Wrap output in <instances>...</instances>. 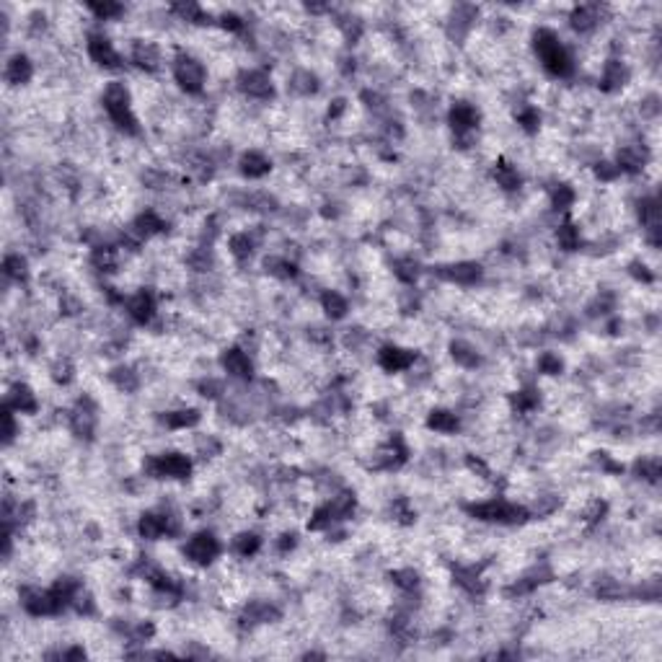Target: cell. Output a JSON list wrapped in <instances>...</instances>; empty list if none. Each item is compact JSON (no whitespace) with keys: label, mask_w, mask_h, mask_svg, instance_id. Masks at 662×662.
Returning <instances> with one entry per match:
<instances>
[{"label":"cell","mask_w":662,"mask_h":662,"mask_svg":"<svg viewBox=\"0 0 662 662\" xmlns=\"http://www.w3.org/2000/svg\"><path fill=\"white\" fill-rule=\"evenodd\" d=\"M533 47L536 54L541 57V65L546 68V73L557 75V78H566L574 70V60L569 50L562 45V39L554 29H539L533 34Z\"/></svg>","instance_id":"cell-1"},{"label":"cell","mask_w":662,"mask_h":662,"mask_svg":"<svg viewBox=\"0 0 662 662\" xmlns=\"http://www.w3.org/2000/svg\"><path fill=\"white\" fill-rule=\"evenodd\" d=\"M104 109H106V114H109V119H112L119 130H124V133H130V135L140 133L137 119H135V114H133V106H130V91H127L124 83L114 80V83L106 86L104 89Z\"/></svg>","instance_id":"cell-2"},{"label":"cell","mask_w":662,"mask_h":662,"mask_svg":"<svg viewBox=\"0 0 662 662\" xmlns=\"http://www.w3.org/2000/svg\"><path fill=\"white\" fill-rule=\"evenodd\" d=\"M468 512L486 522H522L528 518L525 507H518V504L507 502V499H486V502L471 504Z\"/></svg>","instance_id":"cell-3"},{"label":"cell","mask_w":662,"mask_h":662,"mask_svg":"<svg viewBox=\"0 0 662 662\" xmlns=\"http://www.w3.org/2000/svg\"><path fill=\"white\" fill-rule=\"evenodd\" d=\"M145 471L153 479H186L192 474V460L184 453H163L148 460Z\"/></svg>","instance_id":"cell-4"},{"label":"cell","mask_w":662,"mask_h":662,"mask_svg":"<svg viewBox=\"0 0 662 662\" xmlns=\"http://www.w3.org/2000/svg\"><path fill=\"white\" fill-rule=\"evenodd\" d=\"M174 78H176V83L186 93H200V91L204 89L207 73H204V65L200 60L189 57V54H181V57L174 62Z\"/></svg>","instance_id":"cell-5"},{"label":"cell","mask_w":662,"mask_h":662,"mask_svg":"<svg viewBox=\"0 0 662 662\" xmlns=\"http://www.w3.org/2000/svg\"><path fill=\"white\" fill-rule=\"evenodd\" d=\"M184 554L195 564H210L212 559H218V554H220V541L215 539L212 533L202 530V533H197V536L189 539V543L184 546Z\"/></svg>","instance_id":"cell-6"},{"label":"cell","mask_w":662,"mask_h":662,"mask_svg":"<svg viewBox=\"0 0 662 662\" xmlns=\"http://www.w3.org/2000/svg\"><path fill=\"white\" fill-rule=\"evenodd\" d=\"M479 119H481L479 109L468 101H456L451 106V114H448V122L456 130V135H471L479 127Z\"/></svg>","instance_id":"cell-7"},{"label":"cell","mask_w":662,"mask_h":662,"mask_svg":"<svg viewBox=\"0 0 662 662\" xmlns=\"http://www.w3.org/2000/svg\"><path fill=\"white\" fill-rule=\"evenodd\" d=\"M239 89L251 98H269L274 93L272 78L264 70H243L239 75Z\"/></svg>","instance_id":"cell-8"},{"label":"cell","mask_w":662,"mask_h":662,"mask_svg":"<svg viewBox=\"0 0 662 662\" xmlns=\"http://www.w3.org/2000/svg\"><path fill=\"white\" fill-rule=\"evenodd\" d=\"M416 354L412 352V349H404V347H396V345H389L383 347L378 352V362L380 368L386 373H401V370H409L412 365H414Z\"/></svg>","instance_id":"cell-9"},{"label":"cell","mask_w":662,"mask_h":662,"mask_svg":"<svg viewBox=\"0 0 662 662\" xmlns=\"http://www.w3.org/2000/svg\"><path fill=\"white\" fill-rule=\"evenodd\" d=\"M647 160H649V153H647L645 145H639V142H634V145H624V148H618L616 153V163L618 171L624 174V171H629V174H636V171H642V168L647 166Z\"/></svg>","instance_id":"cell-10"},{"label":"cell","mask_w":662,"mask_h":662,"mask_svg":"<svg viewBox=\"0 0 662 662\" xmlns=\"http://www.w3.org/2000/svg\"><path fill=\"white\" fill-rule=\"evenodd\" d=\"M440 277L456 285H476L481 280V266L476 262H456L440 269Z\"/></svg>","instance_id":"cell-11"},{"label":"cell","mask_w":662,"mask_h":662,"mask_svg":"<svg viewBox=\"0 0 662 662\" xmlns=\"http://www.w3.org/2000/svg\"><path fill=\"white\" fill-rule=\"evenodd\" d=\"M89 57L96 62V65H101V68H119V62H122L119 52L112 47V42H109L106 36H98V34H93L89 39Z\"/></svg>","instance_id":"cell-12"},{"label":"cell","mask_w":662,"mask_h":662,"mask_svg":"<svg viewBox=\"0 0 662 662\" xmlns=\"http://www.w3.org/2000/svg\"><path fill=\"white\" fill-rule=\"evenodd\" d=\"M601 18H603V8L598 3H585V6H577V8L572 10L569 21H572L574 31L587 34V31H592V29L601 24Z\"/></svg>","instance_id":"cell-13"},{"label":"cell","mask_w":662,"mask_h":662,"mask_svg":"<svg viewBox=\"0 0 662 662\" xmlns=\"http://www.w3.org/2000/svg\"><path fill=\"white\" fill-rule=\"evenodd\" d=\"M127 313H130V318H135L137 324H148L153 316H156V298H153L151 292H135V295H130L127 298Z\"/></svg>","instance_id":"cell-14"},{"label":"cell","mask_w":662,"mask_h":662,"mask_svg":"<svg viewBox=\"0 0 662 662\" xmlns=\"http://www.w3.org/2000/svg\"><path fill=\"white\" fill-rule=\"evenodd\" d=\"M220 362H223V370L228 373V375H233V378H251V373H254V365L248 360V354L243 352V349H239V347L225 349Z\"/></svg>","instance_id":"cell-15"},{"label":"cell","mask_w":662,"mask_h":662,"mask_svg":"<svg viewBox=\"0 0 662 662\" xmlns=\"http://www.w3.org/2000/svg\"><path fill=\"white\" fill-rule=\"evenodd\" d=\"M629 80V68L621 60H608L603 65L601 73V89L603 91H621Z\"/></svg>","instance_id":"cell-16"},{"label":"cell","mask_w":662,"mask_h":662,"mask_svg":"<svg viewBox=\"0 0 662 662\" xmlns=\"http://www.w3.org/2000/svg\"><path fill=\"white\" fill-rule=\"evenodd\" d=\"M137 533L145 541H158L160 536H168L166 512H145L137 522Z\"/></svg>","instance_id":"cell-17"},{"label":"cell","mask_w":662,"mask_h":662,"mask_svg":"<svg viewBox=\"0 0 662 662\" xmlns=\"http://www.w3.org/2000/svg\"><path fill=\"white\" fill-rule=\"evenodd\" d=\"M280 618V610L274 608L272 603L266 601H254L248 603L246 610H243V624L248 626H259V624H272Z\"/></svg>","instance_id":"cell-18"},{"label":"cell","mask_w":662,"mask_h":662,"mask_svg":"<svg viewBox=\"0 0 662 662\" xmlns=\"http://www.w3.org/2000/svg\"><path fill=\"white\" fill-rule=\"evenodd\" d=\"M70 427H73V432L80 435V437H91V435H93V427H96V412H93V407H91L89 401H86V404L80 401L78 409L70 414Z\"/></svg>","instance_id":"cell-19"},{"label":"cell","mask_w":662,"mask_h":662,"mask_svg":"<svg viewBox=\"0 0 662 662\" xmlns=\"http://www.w3.org/2000/svg\"><path fill=\"white\" fill-rule=\"evenodd\" d=\"M31 75H34V65H31V60H29L27 54H16V57H10L8 65H6V80L13 83V86L29 83Z\"/></svg>","instance_id":"cell-20"},{"label":"cell","mask_w":662,"mask_h":662,"mask_svg":"<svg viewBox=\"0 0 662 662\" xmlns=\"http://www.w3.org/2000/svg\"><path fill=\"white\" fill-rule=\"evenodd\" d=\"M133 62L137 65V68H142V70H158V65H160V52H158V47L156 45H151V42H135V47H133Z\"/></svg>","instance_id":"cell-21"},{"label":"cell","mask_w":662,"mask_h":662,"mask_svg":"<svg viewBox=\"0 0 662 662\" xmlns=\"http://www.w3.org/2000/svg\"><path fill=\"white\" fill-rule=\"evenodd\" d=\"M133 228L137 230V233H140V239L145 241V239H151V236H158V233H163V230H166V220L160 218L158 212L145 210V212H140V215L135 218Z\"/></svg>","instance_id":"cell-22"},{"label":"cell","mask_w":662,"mask_h":662,"mask_svg":"<svg viewBox=\"0 0 662 662\" xmlns=\"http://www.w3.org/2000/svg\"><path fill=\"white\" fill-rule=\"evenodd\" d=\"M8 409L13 412H21V414H34L36 412V396L29 386H13V391L8 393Z\"/></svg>","instance_id":"cell-23"},{"label":"cell","mask_w":662,"mask_h":662,"mask_svg":"<svg viewBox=\"0 0 662 662\" xmlns=\"http://www.w3.org/2000/svg\"><path fill=\"white\" fill-rule=\"evenodd\" d=\"M269 168H272V163H269V158H266L264 153L248 151L241 156V171H243L248 179H262L264 174H269Z\"/></svg>","instance_id":"cell-24"},{"label":"cell","mask_w":662,"mask_h":662,"mask_svg":"<svg viewBox=\"0 0 662 662\" xmlns=\"http://www.w3.org/2000/svg\"><path fill=\"white\" fill-rule=\"evenodd\" d=\"M427 427L440 435H453L460 427V422H458V416L453 414V412H448V409H435L432 414L427 416Z\"/></svg>","instance_id":"cell-25"},{"label":"cell","mask_w":662,"mask_h":662,"mask_svg":"<svg viewBox=\"0 0 662 662\" xmlns=\"http://www.w3.org/2000/svg\"><path fill=\"white\" fill-rule=\"evenodd\" d=\"M160 422L166 424L168 430H186L195 427L200 422V412L197 409H179V412H166L160 416Z\"/></svg>","instance_id":"cell-26"},{"label":"cell","mask_w":662,"mask_h":662,"mask_svg":"<svg viewBox=\"0 0 662 662\" xmlns=\"http://www.w3.org/2000/svg\"><path fill=\"white\" fill-rule=\"evenodd\" d=\"M451 357L458 362L460 368H476L481 362V354L476 352V347L463 342V339H456L451 345Z\"/></svg>","instance_id":"cell-27"},{"label":"cell","mask_w":662,"mask_h":662,"mask_svg":"<svg viewBox=\"0 0 662 662\" xmlns=\"http://www.w3.org/2000/svg\"><path fill=\"white\" fill-rule=\"evenodd\" d=\"M321 308L326 310V316L331 318H345L347 310H349V303H347L345 295H339L336 290H326L321 295Z\"/></svg>","instance_id":"cell-28"},{"label":"cell","mask_w":662,"mask_h":662,"mask_svg":"<svg viewBox=\"0 0 662 662\" xmlns=\"http://www.w3.org/2000/svg\"><path fill=\"white\" fill-rule=\"evenodd\" d=\"M495 181L502 186V189L512 192V189L520 186V174H518V168L512 166V163L499 160V163H495Z\"/></svg>","instance_id":"cell-29"},{"label":"cell","mask_w":662,"mask_h":662,"mask_svg":"<svg viewBox=\"0 0 662 662\" xmlns=\"http://www.w3.org/2000/svg\"><path fill=\"white\" fill-rule=\"evenodd\" d=\"M326 510H329V515H331V520H345V518H349L354 510V497L347 495V492L331 497V502L326 504Z\"/></svg>","instance_id":"cell-30"},{"label":"cell","mask_w":662,"mask_h":662,"mask_svg":"<svg viewBox=\"0 0 662 662\" xmlns=\"http://www.w3.org/2000/svg\"><path fill=\"white\" fill-rule=\"evenodd\" d=\"M557 241L564 251H574V248H580L582 236H580V228L574 223H562L557 228Z\"/></svg>","instance_id":"cell-31"},{"label":"cell","mask_w":662,"mask_h":662,"mask_svg":"<svg viewBox=\"0 0 662 662\" xmlns=\"http://www.w3.org/2000/svg\"><path fill=\"white\" fill-rule=\"evenodd\" d=\"M259 548H262V539L256 533H241L233 539V551L239 557H254Z\"/></svg>","instance_id":"cell-32"},{"label":"cell","mask_w":662,"mask_h":662,"mask_svg":"<svg viewBox=\"0 0 662 662\" xmlns=\"http://www.w3.org/2000/svg\"><path fill=\"white\" fill-rule=\"evenodd\" d=\"M3 272L8 274L10 280H27L29 277V264H27V259L21 254H8L6 256V262H3Z\"/></svg>","instance_id":"cell-33"},{"label":"cell","mask_w":662,"mask_h":662,"mask_svg":"<svg viewBox=\"0 0 662 662\" xmlns=\"http://www.w3.org/2000/svg\"><path fill=\"white\" fill-rule=\"evenodd\" d=\"M548 195H551V207H554V210H566V207H572L574 197H577L569 184H554Z\"/></svg>","instance_id":"cell-34"},{"label":"cell","mask_w":662,"mask_h":662,"mask_svg":"<svg viewBox=\"0 0 662 662\" xmlns=\"http://www.w3.org/2000/svg\"><path fill=\"white\" fill-rule=\"evenodd\" d=\"M290 89L298 93H313L318 89V78L310 70H295L290 78Z\"/></svg>","instance_id":"cell-35"},{"label":"cell","mask_w":662,"mask_h":662,"mask_svg":"<svg viewBox=\"0 0 662 662\" xmlns=\"http://www.w3.org/2000/svg\"><path fill=\"white\" fill-rule=\"evenodd\" d=\"M109 378H112V383H114L119 391H124V393H130V391H135L137 386H140L137 375H135L130 368H116V370H112Z\"/></svg>","instance_id":"cell-36"},{"label":"cell","mask_w":662,"mask_h":662,"mask_svg":"<svg viewBox=\"0 0 662 662\" xmlns=\"http://www.w3.org/2000/svg\"><path fill=\"white\" fill-rule=\"evenodd\" d=\"M228 246H230V254H233V256H239V259H248V256H251V251H254V239H251L248 233H236V236H230Z\"/></svg>","instance_id":"cell-37"},{"label":"cell","mask_w":662,"mask_h":662,"mask_svg":"<svg viewBox=\"0 0 662 662\" xmlns=\"http://www.w3.org/2000/svg\"><path fill=\"white\" fill-rule=\"evenodd\" d=\"M393 274H396L401 283H414L416 274H419V264H416L412 256L396 259V262H393Z\"/></svg>","instance_id":"cell-38"},{"label":"cell","mask_w":662,"mask_h":662,"mask_svg":"<svg viewBox=\"0 0 662 662\" xmlns=\"http://www.w3.org/2000/svg\"><path fill=\"white\" fill-rule=\"evenodd\" d=\"M595 592H598V598H603V601H616V598L624 595V587H621V582L613 580V577H601L598 585H595Z\"/></svg>","instance_id":"cell-39"},{"label":"cell","mask_w":662,"mask_h":662,"mask_svg":"<svg viewBox=\"0 0 662 662\" xmlns=\"http://www.w3.org/2000/svg\"><path fill=\"white\" fill-rule=\"evenodd\" d=\"M539 391L533 389H525V391H518L515 396H512V407L518 409L520 414H525V412H533V409L539 407Z\"/></svg>","instance_id":"cell-40"},{"label":"cell","mask_w":662,"mask_h":662,"mask_svg":"<svg viewBox=\"0 0 662 662\" xmlns=\"http://www.w3.org/2000/svg\"><path fill=\"white\" fill-rule=\"evenodd\" d=\"M266 272L274 274V277H283V280H290V277H295V264L292 262H287V259H277V256H272V259H266Z\"/></svg>","instance_id":"cell-41"},{"label":"cell","mask_w":662,"mask_h":662,"mask_svg":"<svg viewBox=\"0 0 662 662\" xmlns=\"http://www.w3.org/2000/svg\"><path fill=\"white\" fill-rule=\"evenodd\" d=\"M518 122H520L522 130H528V133H536L541 127V114L536 106H520L518 109Z\"/></svg>","instance_id":"cell-42"},{"label":"cell","mask_w":662,"mask_h":662,"mask_svg":"<svg viewBox=\"0 0 662 662\" xmlns=\"http://www.w3.org/2000/svg\"><path fill=\"white\" fill-rule=\"evenodd\" d=\"M89 10L96 13V18H101V21H112V18H119L124 13L119 3H89Z\"/></svg>","instance_id":"cell-43"},{"label":"cell","mask_w":662,"mask_h":662,"mask_svg":"<svg viewBox=\"0 0 662 662\" xmlns=\"http://www.w3.org/2000/svg\"><path fill=\"white\" fill-rule=\"evenodd\" d=\"M539 370L543 375H559L564 370V362H562V357L557 352H543L539 357Z\"/></svg>","instance_id":"cell-44"},{"label":"cell","mask_w":662,"mask_h":662,"mask_svg":"<svg viewBox=\"0 0 662 662\" xmlns=\"http://www.w3.org/2000/svg\"><path fill=\"white\" fill-rule=\"evenodd\" d=\"M189 266L197 269V272H210L212 266V251L207 246H200L189 254Z\"/></svg>","instance_id":"cell-45"},{"label":"cell","mask_w":662,"mask_h":662,"mask_svg":"<svg viewBox=\"0 0 662 662\" xmlns=\"http://www.w3.org/2000/svg\"><path fill=\"white\" fill-rule=\"evenodd\" d=\"M636 474L647 481H657L660 479V460L657 458H642L636 460Z\"/></svg>","instance_id":"cell-46"},{"label":"cell","mask_w":662,"mask_h":662,"mask_svg":"<svg viewBox=\"0 0 662 662\" xmlns=\"http://www.w3.org/2000/svg\"><path fill=\"white\" fill-rule=\"evenodd\" d=\"M393 582L401 587V590L412 592L419 585V574L414 572V569H398V572H393Z\"/></svg>","instance_id":"cell-47"},{"label":"cell","mask_w":662,"mask_h":662,"mask_svg":"<svg viewBox=\"0 0 662 662\" xmlns=\"http://www.w3.org/2000/svg\"><path fill=\"white\" fill-rule=\"evenodd\" d=\"M73 605H75V610H78V613H83V616H91V613L96 610V603H93V598H91L89 592H83V590L75 592Z\"/></svg>","instance_id":"cell-48"},{"label":"cell","mask_w":662,"mask_h":662,"mask_svg":"<svg viewBox=\"0 0 662 662\" xmlns=\"http://www.w3.org/2000/svg\"><path fill=\"white\" fill-rule=\"evenodd\" d=\"M595 174H598V179H603V181H613V179H618V166L613 163V160H598L595 163Z\"/></svg>","instance_id":"cell-49"},{"label":"cell","mask_w":662,"mask_h":662,"mask_svg":"<svg viewBox=\"0 0 662 662\" xmlns=\"http://www.w3.org/2000/svg\"><path fill=\"white\" fill-rule=\"evenodd\" d=\"M559 499L551 495H541L539 499H536V504H533V515H548V512L557 510Z\"/></svg>","instance_id":"cell-50"},{"label":"cell","mask_w":662,"mask_h":662,"mask_svg":"<svg viewBox=\"0 0 662 662\" xmlns=\"http://www.w3.org/2000/svg\"><path fill=\"white\" fill-rule=\"evenodd\" d=\"M200 391H202V396H207V398H218L223 391H225V386H223V380L207 378L200 383Z\"/></svg>","instance_id":"cell-51"},{"label":"cell","mask_w":662,"mask_h":662,"mask_svg":"<svg viewBox=\"0 0 662 662\" xmlns=\"http://www.w3.org/2000/svg\"><path fill=\"white\" fill-rule=\"evenodd\" d=\"M52 378L57 380V383H68V380L73 378V365L68 360H62V362H57L52 368Z\"/></svg>","instance_id":"cell-52"},{"label":"cell","mask_w":662,"mask_h":662,"mask_svg":"<svg viewBox=\"0 0 662 662\" xmlns=\"http://www.w3.org/2000/svg\"><path fill=\"white\" fill-rule=\"evenodd\" d=\"M220 27L225 29V31H241V29H243V18H241L239 13H223Z\"/></svg>","instance_id":"cell-53"},{"label":"cell","mask_w":662,"mask_h":662,"mask_svg":"<svg viewBox=\"0 0 662 662\" xmlns=\"http://www.w3.org/2000/svg\"><path fill=\"white\" fill-rule=\"evenodd\" d=\"M3 424H6V430H3V435H6V442H10L13 437H16V422H13V409L6 407V412H3Z\"/></svg>","instance_id":"cell-54"},{"label":"cell","mask_w":662,"mask_h":662,"mask_svg":"<svg viewBox=\"0 0 662 662\" xmlns=\"http://www.w3.org/2000/svg\"><path fill=\"white\" fill-rule=\"evenodd\" d=\"M629 272L634 274L636 280H642V283H652V280H654V274L649 272V269H647V266L642 264V262H634V264L629 266Z\"/></svg>","instance_id":"cell-55"},{"label":"cell","mask_w":662,"mask_h":662,"mask_svg":"<svg viewBox=\"0 0 662 662\" xmlns=\"http://www.w3.org/2000/svg\"><path fill=\"white\" fill-rule=\"evenodd\" d=\"M642 114L645 116H657L660 114V98L657 96H647L642 101Z\"/></svg>","instance_id":"cell-56"}]
</instances>
